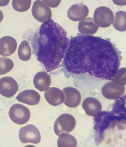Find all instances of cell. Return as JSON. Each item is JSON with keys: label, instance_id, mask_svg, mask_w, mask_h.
I'll list each match as a JSON object with an SVG mask.
<instances>
[{"label": "cell", "instance_id": "1", "mask_svg": "<svg viewBox=\"0 0 126 147\" xmlns=\"http://www.w3.org/2000/svg\"><path fill=\"white\" fill-rule=\"evenodd\" d=\"M122 58L121 51L110 39L78 33L71 37L62 70L67 78L88 75L112 80Z\"/></svg>", "mask_w": 126, "mask_h": 147}, {"label": "cell", "instance_id": "2", "mask_svg": "<svg viewBox=\"0 0 126 147\" xmlns=\"http://www.w3.org/2000/svg\"><path fill=\"white\" fill-rule=\"evenodd\" d=\"M69 42L66 31L51 19L41 25L31 39L33 54L48 72L62 67Z\"/></svg>", "mask_w": 126, "mask_h": 147}, {"label": "cell", "instance_id": "3", "mask_svg": "<svg viewBox=\"0 0 126 147\" xmlns=\"http://www.w3.org/2000/svg\"><path fill=\"white\" fill-rule=\"evenodd\" d=\"M126 115H122L113 110L100 112L93 118V129L95 133L96 142H101L103 140L105 131L111 124L126 123Z\"/></svg>", "mask_w": 126, "mask_h": 147}, {"label": "cell", "instance_id": "4", "mask_svg": "<svg viewBox=\"0 0 126 147\" xmlns=\"http://www.w3.org/2000/svg\"><path fill=\"white\" fill-rule=\"evenodd\" d=\"M76 125V119L73 116L69 114H62L54 123V132L58 136L64 133H69L74 129Z\"/></svg>", "mask_w": 126, "mask_h": 147}, {"label": "cell", "instance_id": "5", "mask_svg": "<svg viewBox=\"0 0 126 147\" xmlns=\"http://www.w3.org/2000/svg\"><path fill=\"white\" fill-rule=\"evenodd\" d=\"M93 20L98 27L106 28L110 27L114 20L113 12L111 9L106 6H100L94 11Z\"/></svg>", "mask_w": 126, "mask_h": 147}, {"label": "cell", "instance_id": "6", "mask_svg": "<svg viewBox=\"0 0 126 147\" xmlns=\"http://www.w3.org/2000/svg\"><path fill=\"white\" fill-rule=\"evenodd\" d=\"M9 115L14 123L18 125H23L29 120L30 113L29 109L24 105L15 104L10 108Z\"/></svg>", "mask_w": 126, "mask_h": 147}, {"label": "cell", "instance_id": "7", "mask_svg": "<svg viewBox=\"0 0 126 147\" xmlns=\"http://www.w3.org/2000/svg\"><path fill=\"white\" fill-rule=\"evenodd\" d=\"M19 139L22 143H32L35 144L39 143L41 135L37 127L32 124H29L21 127L19 131Z\"/></svg>", "mask_w": 126, "mask_h": 147}, {"label": "cell", "instance_id": "8", "mask_svg": "<svg viewBox=\"0 0 126 147\" xmlns=\"http://www.w3.org/2000/svg\"><path fill=\"white\" fill-rule=\"evenodd\" d=\"M33 18L41 23H44L51 19V10L50 8L41 0H36L32 9Z\"/></svg>", "mask_w": 126, "mask_h": 147}, {"label": "cell", "instance_id": "9", "mask_svg": "<svg viewBox=\"0 0 126 147\" xmlns=\"http://www.w3.org/2000/svg\"><path fill=\"white\" fill-rule=\"evenodd\" d=\"M19 89L17 82L12 78L6 76L0 79V94L10 98L16 94Z\"/></svg>", "mask_w": 126, "mask_h": 147}, {"label": "cell", "instance_id": "10", "mask_svg": "<svg viewBox=\"0 0 126 147\" xmlns=\"http://www.w3.org/2000/svg\"><path fill=\"white\" fill-rule=\"evenodd\" d=\"M102 93L108 99H117L123 96L125 92V86H119L111 81L106 83L102 87Z\"/></svg>", "mask_w": 126, "mask_h": 147}, {"label": "cell", "instance_id": "11", "mask_svg": "<svg viewBox=\"0 0 126 147\" xmlns=\"http://www.w3.org/2000/svg\"><path fill=\"white\" fill-rule=\"evenodd\" d=\"M64 94V103L70 108L77 107L81 102V96L79 91L71 87H66L62 90Z\"/></svg>", "mask_w": 126, "mask_h": 147}, {"label": "cell", "instance_id": "12", "mask_svg": "<svg viewBox=\"0 0 126 147\" xmlns=\"http://www.w3.org/2000/svg\"><path fill=\"white\" fill-rule=\"evenodd\" d=\"M89 13L87 6L81 3L71 6L67 11L69 19L74 22H78L85 19Z\"/></svg>", "mask_w": 126, "mask_h": 147}, {"label": "cell", "instance_id": "13", "mask_svg": "<svg viewBox=\"0 0 126 147\" xmlns=\"http://www.w3.org/2000/svg\"><path fill=\"white\" fill-rule=\"evenodd\" d=\"M17 42L14 38L4 36L0 38V55L3 57L10 56L15 53Z\"/></svg>", "mask_w": 126, "mask_h": 147}, {"label": "cell", "instance_id": "14", "mask_svg": "<svg viewBox=\"0 0 126 147\" xmlns=\"http://www.w3.org/2000/svg\"><path fill=\"white\" fill-rule=\"evenodd\" d=\"M45 97L48 103L54 106L63 103L65 99L63 91L55 87H51L45 90Z\"/></svg>", "mask_w": 126, "mask_h": 147}, {"label": "cell", "instance_id": "15", "mask_svg": "<svg viewBox=\"0 0 126 147\" xmlns=\"http://www.w3.org/2000/svg\"><path fill=\"white\" fill-rule=\"evenodd\" d=\"M19 102L28 105H33L39 103L41 99L39 94L33 90H26L20 92L16 97Z\"/></svg>", "mask_w": 126, "mask_h": 147}, {"label": "cell", "instance_id": "16", "mask_svg": "<svg viewBox=\"0 0 126 147\" xmlns=\"http://www.w3.org/2000/svg\"><path fill=\"white\" fill-rule=\"evenodd\" d=\"M83 109L86 114L89 116L94 117L102 110L101 102L97 99L93 97L86 98L83 101Z\"/></svg>", "mask_w": 126, "mask_h": 147}, {"label": "cell", "instance_id": "17", "mask_svg": "<svg viewBox=\"0 0 126 147\" xmlns=\"http://www.w3.org/2000/svg\"><path fill=\"white\" fill-rule=\"evenodd\" d=\"M33 82L35 88L41 92H43L50 87L51 80L50 76L47 73L40 71L35 75Z\"/></svg>", "mask_w": 126, "mask_h": 147}, {"label": "cell", "instance_id": "18", "mask_svg": "<svg viewBox=\"0 0 126 147\" xmlns=\"http://www.w3.org/2000/svg\"><path fill=\"white\" fill-rule=\"evenodd\" d=\"M78 30L83 34L91 35L97 32L99 27L96 24L93 18H88L84 19L79 22Z\"/></svg>", "mask_w": 126, "mask_h": 147}, {"label": "cell", "instance_id": "19", "mask_svg": "<svg viewBox=\"0 0 126 147\" xmlns=\"http://www.w3.org/2000/svg\"><path fill=\"white\" fill-rule=\"evenodd\" d=\"M58 138L57 144L59 147H76L77 142L76 139L68 133L61 134Z\"/></svg>", "mask_w": 126, "mask_h": 147}, {"label": "cell", "instance_id": "20", "mask_svg": "<svg viewBox=\"0 0 126 147\" xmlns=\"http://www.w3.org/2000/svg\"><path fill=\"white\" fill-rule=\"evenodd\" d=\"M125 11H119L116 13L113 22V26L119 32H125L126 30Z\"/></svg>", "mask_w": 126, "mask_h": 147}, {"label": "cell", "instance_id": "21", "mask_svg": "<svg viewBox=\"0 0 126 147\" xmlns=\"http://www.w3.org/2000/svg\"><path fill=\"white\" fill-rule=\"evenodd\" d=\"M18 54L21 60L27 61L30 59L32 50L28 41L26 40L22 41L18 49Z\"/></svg>", "mask_w": 126, "mask_h": 147}, {"label": "cell", "instance_id": "22", "mask_svg": "<svg viewBox=\"0 0 126 147\" xmlns=\"http://www.w3.org/2000/svg\"><path fill=\"white\" fill-rule=\"evenodd\" d=\"M31 3V0H13L12 6L16 11L22 12L29 9Z\"/></svg>", "mask_w": 126, "mask_h": 147}, {"label": "cell", "instance_id": "23", "mask_svg": "<svg viewBox=\"0 0 126 147\" xmlns=\"http://www.w3.org/2000/svg\"><path fill=\"white\" fill-rule=\"evenodd\" d=\"M14 63L12 60L6 57H0V75H5L12 69Z\"/></svg>", "mask_w": 126, "mask_h": 147}, {"label": "cell", "instance_id": "24", "mask_svg": "<svg viewBox=\"0 0 126 147\" xmlns=\"http://www.w3.org/2000/svg\"><path fill=\"white\" fill-rule=\"evenodd\" d=\"M114 84L119 86H125L126 84V68H122L118 69L116 74L112 79Z\"/></svg>", "mask_w": 126, "mask_h": 147}, {"label": "cell", "instance_id": "25", "mask_svg": "<svg viewBox=\"0 0 126 147\" xmlns=\"http://www.w3.org/2000/svg\"><path fill=\"white\" fill-rule=\"evenodd\" d=\"M47 6L51 8H56L60 5L62 0H42Z\"/></svg>", "mask_w": 126, "mask_h": 147}, {"label": "cell", "instance_id": "26", "mask_svg": "<svg viewBox=\"0 0 126 147\" xmlns=\"http://www.w3.org/2000/svg\"><path fill=\"white\" fill-rule=\"evenodd\" d=\"M115 5L119 6H125L126 5V0H112Z\"/></svg>", "mask_w": 126, "mask_h": 147}, {"label": "cell", "instance_id": "27", "mask_svg": "<svg viewBox=\"0 0 126 147\" xmlns=\"http://www.w3.org/2000/svg\"><path fill=\"white\" fill-rule=\"evenodd\" d=\"M9 1L10 0H0V6L3 7L7 6Z\"/></svg>", "mask_w": 126, "mask_h": 147}, {"label": "cell", "instance_id": "28", "mask_svg": "<svg viewBox=\"0 0 126 147\" xmlns=\"http://www.w3.org/2000/svg\"><path fill=\"white\" fill-rule=\"evenodd\" d=\"M3 18V13L1 10H0V23L2 21Z\"/></svg>", "mask_w": 126, "mask_h": 147}]
</instances>
